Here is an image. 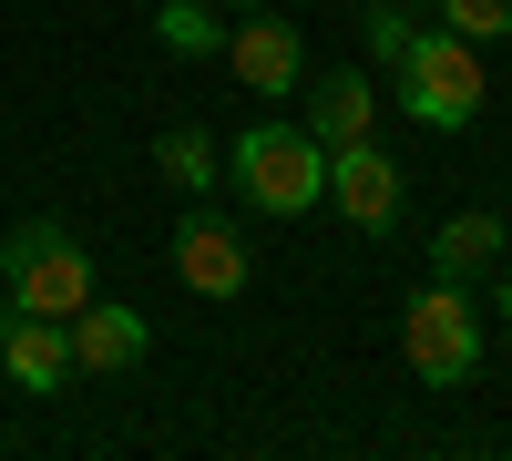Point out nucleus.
<instances>
[{
	"label": "nucleus",
	"instance_id": "423d86ee",
	"mask_svg": "<svg viewBox=\"0 0 512 461\" xmlns=\"http://www.w3.org/2000/svg\"><path fill=\"white\" fill-rule=\"evenodd\" d=\"M62 339H72V380H113V369H134L144 359V318L134 308H103V298H82L62 318Z\"/></svg>",
	"mask_w": 512,
	"mask_h": 461
},
{
	"label": "nucleus",
	"instance_id": "ddd939ff",
	"mask_svg": "<svg viewBox=\"0 0 512 461\" xmlns=\"http://www.w3.org/2000/svg\"><path fill=\"white\" fill-rule=\"evenodd\" d=\"M154 31H164V52H216V11H205V0H164V11H154Z\"/></svg>",
	"mask_w": 512,
	"mask_h": 461
},
{
	"label": "nucleus",
	"instance_id": "dca6fc26",
	"mask_svg": "<svg viewBox=\"0 0 512 461\" xmlns=\"http://www.w3.org/2000/svg\"><path fill=\"white\" fill-rule=\"evenodd\" d=\"M236 11H256V0H236Z\"/></svg>",
	"mask_w": 512,
	"mask_h": 461
},
{
	"label": "nucleus",
	"instance_id": "1a4fd4ad",
	"mask_svg": "<svg viewBox=\"0 0 512 461\" xmlns=\"http://www.w3.org/2000/svg\"><path fill=\"white\" fill-rule=\"evenodd\" d=\"M226 62H236V82H246V93H287V82H297V62H308V41H297L287 21H246V31L226 41Z\"/></svg>",
	"mask_w": 512,
	"mask_h": 461
},
{
	"label": "nucleus",
	"instance_id": "f3484780",
	"mask_svg": "<svg viewBox=\"0 0 512 461\" xmlns=\"http://www.w3.org/2000/svg\"><path fill=\"white\" fill-rule=\"evenodd\" d=\"M502 308H512V287H502Z\"/></svg>",
	"mask_w": 512,
	"mask_h": 461
},
{
	"label": "nucleus",
	"instance_id": "f03ea898",
	"mask_svg": "<svg viewBox=\"0 0 512 461\" xmlns=\"http://www.w3.org/2000/svg\"><path fill=\"white\" fill-rule=\"evenodd\" d=\"M0 298L31 308V318H72L93 298V257H82V236H62L52 216H31L0 236Z\"/></svg>",
	"mask_w": 512,
	"mask_h": 461
},
{
	"label": "nucleus",
	"instance_id": "9d476101",
	"mask_svg": "<svg viewBox=\"0 0 512 461\" xmlns=\"http://www.w3.org/2000/svg\"><path fill=\"white\" fill-rule=\"evenodd\" d=\"M308 134H318V144H359V134H369V72H318Z\"/></svg>",
	"mask_w": 512,
	"mask_h": 461
},
{
	"label": "nucleus",
	"instance_id": "0eeeda50",
	"mask_svg": "<svg viewBox=\"0 0 512 461\" xmlns=\"http://www.w3.org/2000/svg\"><path fill=\"white\" fill-rule=\"evenodd\" d=\"M175 267H185L195 298H236V287H246V246H236L226 216H185L175 226Z\"/></svg>",
	"mask_w": 512,
	"mask_h": 461
},
{
	"label": "nucleus",
	"instance_id": "9b49d317",
	"mask_svg": "<svg viewBox=\"0 0 512 461\" xmlns=\"http://www.w3.org/2000/svg\"><path fill=\"white\" fill-rule=\"evenodd\" d=\"M492 257H502V216H482V205H472V216H451L441 246H431L441 277H472V267H492Z\"/></svg>",
	"mask_w": 512,
	"mask_h": 461
},
{
	"label": "nucleus",
	"instance_id": "f257e3e1",
	"mask_svg": "<svg viewBox=\"0 0 512 461\" xmlns=\"http://www.w3.org/2000/svg\"><path fill=\"white\" fill-rule=\"evenodd\" d=\"M226 175H236V195L256 205V216H308V205L328 195V144L308 134V123H246V134L226 144Z\"/></svg>",
	"mask_w": 512,
	"mask_h": 461
},
{
	"label": "nucleus",
	"instance_id": "7ed1b4c3",
	"mask_svg": "<svg viewBox=\"0 0 512 461\" xmlns=\"http://www.w3.org/2000/svg\"><path fill=\"white\" fill-rule=\"evenodd\" d=\"M400 349H410V369H420L431 390H472V369H482V308L461 298V277H431V287L410 298Z\"/></svg>",
	"mask_w": 512,
	"mask_h": 461
},
{
	"label": "nucleus",
	"instance_id": "20e7f679",
	"mask_svg": "<svg viewBox=\"0 0 512 461\" xmlns=\"http://www.w3.org/2000/svg\"><path fill=\"white\" fill-rule=\"evenodd\" d=\"M390 72H400V103H410L420 123H472V113H482V93H492L461 31H420Z\"/></svg>",
	"mask_w": 512,
	"mask_h": 461
},
{
	"label": "nucleus",
	"instance_id": "f8f14e48",
	"mask_svg": "<svg viewBox=\"0 0 512 461\" xmlns=\"http://www.w3.org/2000/svg\"><path fill=\"white\" fill-rule=\"evenodd\" d=\"M154 164H164V185H216V134H195V123H175V134L154 144Z\"/></svg>",
	"mask_w": 512,
	"mask_h": 461
},
{
	"label": "nucleus",
	"instance_id": "4468645a",
	"mask_svg": "<svg viewBox=\"0 0 512 461\" xmlns=\"http://www.w3.org/2000/svg\"><path fill=\"white\" fill-rule=\"evenodd\" d=\"M441 21H451L461 41H502V31H512V0H441Z\"/></svg>",
	"mask_w": 512,
	"mask_h": 461
},
{
	"label": "nucleus",
	"instance_id": "39448f33",
	"mask_svg": "<svg viewBox=\"0 0 512 461\" xmlns=\"http://www.w3.org/2000/svg\"><path fill=\"white\" fill-rule=\"evenodd\" d=\"M328 205H338L359 236H390V226H400V164L379 154L369 134H359V144H328Z\"/></svg>",
	"mask_w": 512,
	"mask_h": 461
},
{
	"label": "nucleus",
	"instance_id": "2eb2a0df",
	"mask_svg": "<svg viewBox=\"0 0 512 461\" xmlns=\"http://www.w3.org/2000/svg\"><path fill=\"white\" fill-rule=\"evenodd\" d=\"M410 41H420V21L400 11V0H379V11H369V52H379V62H400Z\"/></svg>",
	"mask_w": 512,
	"mask_h": 461
},
{
	"label": "nucleus",
	"instance_id": "6e6552de",
	"mask_svg": "<svg viewBox=\"0 0 512 461\" xmlns=\"http://www.w3.org/2000/svg\"><path fill=\"white\" fill-rule=\"evenodd\" d=\"M0 369H11V380L21 390H62L72 380V339H62V318H11V328H0Z\"/></svg>",
	"mask_w": 512,
	"mask_h": 461
}]
</instances>
